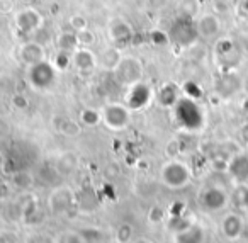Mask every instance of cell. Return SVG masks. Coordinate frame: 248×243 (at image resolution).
I'll return each mask as SVG.
<instances>
[{
  "instance_id": "4316f807",
  "label": "cell",
  "mask_w": 248,
  "mask_h": 243,
  "mask_svg": "<svg viewBox=\"0 0 248 243\" xmlns=\"http://www.w3.org/2000/svg\"><path fill=\"white\" fill-rule=\"evenodd\" d=\"M56 243H90V240L80 231L68 229V231H63L60 233V236H56Z\"/></svg>"
},
{
  "instance_id": "8fae6325",
  "label": "cell",
  "mask_w": 248,
  "mask_h": 243,
  "mask_svg": "<svg viewBox=\"0 0 248 243\" xmlns=\"http://www.w3.org/2000/svg\"><path fill=\"white\" fill-rule=\"evenodd\" d=\"M72 66L82 75H89L99 66V62L90 48H77L72 53Z\"/></svg>"
},
{
  "instance_id": "8d00e7d4",
  "label": "cell",
  "mask_w": 248,
  "mask_h": 243,
  "mask_svg": "<svg viewBox=\"0 0 248 243\" xmlns=\"http://www.w3.org/2000/svg\"><path fill=\"white\" fill-rule=\"evenodd\" d=\"M24 2H34V0H24Z\"/></svg>"
},
{
  "instance_id": "ba28073f",
  "label": "cell",
  "mask_w": 248,
  "mask_h": 243,
  "mask_svg": "<svg viewBox=\"0 0 248 243\" xmlns=\"http://www.w3.org/2000/svg\"><path fill=\"white\" fill-rule=\"evenodd\" d=\"M155 97L152 85L146 83L145 80L135 83V85L128 87V94H126V106L131 111H141L146 106H150L152 99Z\"/></svg>"
},
{
  "instance_id": "4dcf8cb0",
  "label": "cell",
  "mask_w": 248,
  "mask_h": 243,
  "mask_svg": "<svg viewBox=\"0 0 248 243\" xmlns=\"http://www.w3.org/2000/svg\"><path fill=\"white\" fill-rule=\"evenodd\" d=\"M77 39H78V48H90L95 43V34L90 29H83L77 32Z\"/></svg>"
},
{
  "instance_id": "7402d4cb",
  "label": "cell",
  "mask_w": 248,
  "mask_h": 243,
  "mask_svg": "<svg viewBox=\"0 0 248 243\" xmlns=\"http://www.w3.org/2000/svg\"><path fill=\"white\" fill-rule=\"evenodd\" d=\"M58 131L66 138H75L82 133V124L80 121L72 119V117H65V119L60 121L58 124Z\"/></svg>"
},
{
  "instance_id": "7c38bea8",
  "label": "cell",
  "mask_w": 248,
  "mask_h": 243,
  "mask_svg": "<svg viewBox=\"0 0 248 243\" xmlns=\"http://www.w3.org/2000/svg\"><path fill=\"white\" fill-rule=\"evenodd\" d=\"M19 60L22 62V65L28 66H32L36 63L43 62V60H48L46 58V49L41 43L38 41H29V43H24V45L19 48Z\"/></svg>"
},
{
  "instance_id": "8992f818",
  "label": "cell",
  "mask_w": 248,
  "mask_h": 243,
  "mask_svg": "<svg viewBox=\"0 0 248 243\" xmlns=\"http://www.w3.org/2000/svg\"><path fill=\"white\" fill-rule=\"evenodd\" d=\"M116 80L124 87H131L135 83L141 82L143 75H145V66L135 56H123V60L119 62V65L114 70Z\"/></svg>"
},
{
  "instance_id": "2e32d148",
  "label": "cell",
  "mask_w": 248,
  "mask_h": 243,
  "mask_svg": "<svg viewBox=\"0 0 248 243\" xmlns=\"http://www.w3.org/2000/svg\"><path fill=\"white\" fill-rule=\"evenodd\" d=\"M228 172L236 182H248V155L240 153L231 158L228 163Z\"/></svg>"
},
{
  "instance_id": "44dd1931",
  "label": "cell",
  "mask_w": 248,
  "mask_h": 243,
  "mask_svg": "<svg viewBox=\"0 0 248 243\" xmlns=\"http://www.w3.org/2000/svg\"><path fill=\"white\" fill-rule=\"evenodd\" d=\"M78 121H80V124L85 128H95L102 123V114H100V111L95 109V107H85V109L80 111Z\"/></svg>"
},
{
  "instance_id": "52a82bcc",
  "label": "cell",
  "mask_w": 248,
  "mask_h": 243,
  "mask_svg": "<svg viewBox=\"0 0 248 243\" xmlns=\"http://www.w3.org/2000/svg\"><path fill=\"white\" fill-rule=\"evenodd\" d=\"M77 204V194L70 187H56L48 197V209L53 216H65Z\"/></svg>"
},
{
  "instance_id": "603a6c76",
  "label": "cell",
  "mask_w": 248,
  "mask_h": 243,
  "mask_svg": "<svg viewBox=\"0 0 248 243\" xmlns=\"http://www.w3.org/2000/svg\"><path fill=\"white\" fill-rule=\"evenodd\" d=\"M135 228H133L131 223H119L116 228V231H114V240H116V243H131L133 240H135Z\"/></svg>"
},
{
  "instance_id": "4fadbf2b",
  "label": "cell",
  "mask_w": 248,
  "mask_h": 243,
  "mask_svg": "<svg viewBox=\"0 0 248 243\" xmlns=\"http://www.w3.org/2000/svg\"><path fill=\"white\" fill-rule=\"evenodd\" d=\"M196 26H197V32H199V38L213 39L221 31V19L216 14H202L196 19Z\"/></svg>"
},
{
  "instance_id": "30bf717a",
  "label": "cell",
  "mask_w": 248,
  "mask_h": 243,
  "mask_svg": "<svg viewBox=\"0 0 248 243\" xmlns=\"http://www.w3.org/2000/svg\"><path fill=\"white\" fill-rule=\"evenodd\" d=\"M201 206L207 211H221L224 206L228 204V194L224 189L216 187V185H209L201 192Z\"/></svg>"
},
{
  "instance_id": "9c48e42d",
  "label": "cell",
  "mask_w": 248,
  "mask_h": 243,
  "mask_svg": "<svg viewBox=\"0 0 248 243\" xmlns=\"http://www.w3.org/2000/svg\"><path fill=\"white\" fill-rule=\"evenodd\" d=\"M14 24H16V28L22 32V34L36 32L43 28V16L32 7L21 9L19 12H16Z\"/></svg>"
},
{
  "instance_id": "5b68a950",
  "label": "cell",
  "mask_w": 248,
  "mask_h": 243,
  "mask_svg": "<svg viewBox=\"0 0 248 243\" xmlns=\"http://www.w3.org/2000/svg\"><path fill=\"white\" fill-rule=\"evenodd\" d=\"M173 113L179 124L186 130H199L202 124V111L190 97H180L179 102L173 106Z\"/></svg>"
},
{
  "instance_id": "7a4b0ae2",
  "label": "cell",
  "mask_w": 248,
  "mask_h": 243,
  "mask_svg": "<svg viewBox=\"0 0 248 243\" xmlns=\"http://www.w3.org/2000/svg\"><path fill=\"white\" fill-rule=\"evenodd\" d=\"M167 32H169L170 43L175 46H180V48H189L199 39L196 19L187 14H182L177 19H173V22L170 24Z\"/></svg>"
},
{
  "instance_id": "5bb4252c",
  "label": "cell",
  "mask_w": 248,
  "mask_h": 243,
  "mask_svg": "<svg viewBox=\"0 0 248 243\" xmlns=\"http://www.w3.org/2000/svg\"><path fill=\"white\" fill-rule=\"evenodd\" d=\"M109 36L114 41V45H128L135 38V31H133L129 22H126L124 19H116L109 26Z\"/></svg>"
},
{
  "instance_id": "f1b7e54d",
  "label": "cell",
  "mask_w": 248,
  "mask_h": 243,
  "mask_svg": "<svg viewBox=\"0 0 248 243\" xmlns=\"http://www.w3.org/2000/svg\"><path fill=\"white\" fill-rule=\"evenodd\" d=\"M24 243H56V238H53L51 235H48L46 231H29L24 238Z\"/></svg>"
},
{
  "instance_id": "83f0119b",
  "label": "cell",
  "mask_w": 248,
  "mask_h": 243,
  "mask_svg": "<svg viewBox=\"0 0 248 243\" xmlns=\"http://www.w3.org/2000/svg\"><path fill=\"white\" fill-rule=\"evenodd\" d=\"M77 163H78V160H77V155L72 153V151H66V153H63L62 158H60L58 170H62V174H70L72 170H75Z\"/></svg>"
},
{
  "instance_id": "cb8c5ba5",
  "label": "cell",
  "mask_w": 248,
  "mask_h": 243,
  "mask_svg": "<svg viewBox=\"0 0 248 243\" xmlns=\"http://www.w3.org/2000/svg\"><path fill=\"white\" fill-rule=\"evenodd\" d=\"M58 49H66V51H75L78 48V39H77V32L68 31V32H62L58 36Z\"/></svg>"
},
{
  "instance_id": "9a60e30c",
  "label": "cell",
  "mask_w": 248,
  "mask_h": 243,
  "mask_svg": "<svg viewBox=\"0 0 248 243\" xmlns=\"http://www.w3.org/2000/svg\"><path fill=\"white\" fill-rule=\"evenodd\" d=\"M155 99L156 102L160 104L162 107H167V109H173L177 102L180 99V94H179V87L172 82H167L156 90L155 94Z\"/></svg>"
},
{
  "instance_id": "d6986e66",
  "label": "cell",
  "mask_w": 248,
  "mask_h": 243,
  "mask_svg": "<svg viewBox=\"0 0 248 243\" xmlns=\"http://www.w3.org/2000/svg\"><path fill=\"white\" fill-rule=\"evenodd\" d=\"M241 229H243V223L236 214H226L221 221V231L228 240H236L241 235Z\"/></svg>"
},
{
  "instance_id": "d4e9b609",
  "label": "cell",
  "mask_w": 248,
  "mask_h": 243,
  "mask_svg": "<svg viewBox=\"0 0 248 243\" xmlns=\"http://www.w3.org/2000/svg\"><path fill=\"white\" fill-rule=\"evenodd\" d=\"M12 182L17 189H22V191H29V189L34 185V177H32L31 172L28 170H21V172H16L12 175Z\"/></svg>"
},
{
  "instance_id": "1f68e13d",
  "label": "cell",
  "mask_w": 248,
  "mask_h": 243,
  "mask_svg": "<svg viewBox=\"0 0 248 243\" xmlns=\"http://www.w3.org/2000/svg\"><path fill=\"white\" fill-rule=\"evenodd\" d=\"M70 28H72L73 32H78V31H83V29H89V22L83 16H72L70 17Z\"/></svg>"
},
{
  "instance_id": "e0dca14e",
  "label": "cell",
  "mask_w": 248,
  "mask_h": 243,
  "mask_svg": "<svg viewBox=\"0 0 248 243\" xmlns=\"http://www.w3.org/2000/svg\"><path fill=\"white\" fill-rule=\"evenodd\" d=\"M38 211H39L38 199L32 194L26 192L17 201V212H19V216H21V219H24V221H31V218H34Z\"/></svg>"
},
{
  "instance_id": "3957f363",
  "label": "cell",
  "mask_w": 248,
  "mask_h": 243,
  "mask_svg": "<svg viewBox=\"0 0 248 243\" xmlns=\"http://www.w3.org/2000/svg\"><path fill=\"white\" fill-rule=\"evenodd\" d=\"M58 73L60 72L55 68L51 60H43V62L36 63V65L28 66L26 79H28V83L34 90L46 92V90H49L51 87H55Z\"/></svg>"
},
{
  "instance_id": "e575fe53",
  "label": "cell",
  "mask_w": 248,
  "mask_h": 243,
  "mask_svg": "<svg viewBox=\"0 0 248 243\" xmlns=\"http://www.w3.org/2000/svg\"><path fill=\"white\" fill-rule=\"evenodd\" d=\"M131 243H155V242H153V240H150V238H146V236H136Z\"/></svg>"
},
{
  "instance_id": "6da1fadb",
  "label": "cell",
  "mask_w": 248,
  "mask_h": 243,
  "mask_svg": "<svg viewBox=\"0 0 248 243\" xmlns=\"http://www.w3.org/2000/svg\"><path fill=\"white\" fill-rule=\"evenodd\" d=\"M160 182H162L165 187L169 189H184L190 184L192 180V172L190 167L182 160H177V158H170L169 162L162 165L160 168Z\"/></svg>"
},
{
  "instance_id": "ac0fdd59",
  "label": "cell",
  "mask_w": 248,
  "mask_h": 243,
  "mask_svg": "<svg viewBox=\"0 0 248 243\" xmlns=\"http://www.w3.org/2000/svg\"><path fill=\"white\" fill-rule=\"evenodd\" d=\"M123 60V53L117 46H109L102 51V55L97 58L99 62V66L104 70H109V72H114L116 66L119 65V62Z\"/></svg>"
},
{
  "instance_id": "277c9868",
  "label": "cell",
  "mask_w": 248,
  "mask_h": 243,
  "mask_svg": "<svg viewBox=\"0 0 248 243\" xmlns=\"http://www.w3.org/2000/svg\"><path fill=\"white\" fill-rule=\"evenodd\" d=\"M102 114V124L110 131H123L131 123L133 111L126 104L109 102L100 109Z\"/></svg>"
},
{
  "instance_id": "f546056e",
  "label": "cell",
  "mask_w": 248,
  "mask_h": 243,
  "mask_svg": "<svg viewBox=\"0 0 248 243\" xmlns=\"http://www.w3.org/2000/svg\"><path fill=\"white\" fill-rule=\"evenodd\" d=\"M165 219V209L162 208V206H152V208L148 209V214H146V221L150 223V225L156 226L160 225V223Z\"/></svg>"
},
{
  "instance_id": "836d02e7",
  "label": "cell",
  "mask_w": 248,
  "mask_h": 243,
  "mask_svg": "<svg viewBox=\"0 0 248 243\" xmlns=\"http://www.w3.org/2000/svg\"><path fill=\"white\" fill-rule=\"evenodd\" d=\"M12 104H14V107H16V109H19V111L26 109V107L29 106L28 99H26L24 96H21V94H17V96L12 97Z\"/></svg>"
},
{
  "instance_id": "484cf974",
  "label": "cell",
  "mask_w": 248,
  "mask_h": 243,
  "mask_svg": "<svg viewBox=\"0 0 248 243\" xmlns=\"http://www.w3.org/2000/svg\"><path fill=\"white\" fill-rule=\"evenodd\" d=\"M51 63L55 65V68L58 70L60 73L65 72L66 68L72 66V51H66V49H58L56 55L53 56Z\"/></svg>"
},
{
  "instance_id": "d590c367",
  "label": "cell",
  "mask_w": 248,
  "mask_h": 243,
  "mask_svg": "<svg viewBox=\"0 0 248 243\" xmlns=\"http://www.w3.org/2000/svg\"><path fill=\"white\" fill-rule=\"evenodd\" d=\"M245 204H247V208H248V191H247V194H245Z\"/></svg>"
},
{
  "instance_id": "ffe728a7",
  "label": "cell",
  "mask_w": 248,
  "mask_h": 243,
  "mask_svg": "<svg viewBox=\"0 0 248 243\" xmlns=\"http://www.w3.org/2000/svg\"><path fill=\"white\" fill-rule=\"evenodd\" d=\"M177 242L179 243H202L204 231L197 225H187L186 228L179 229V233H177Z\"/></svg>"
},
{
  "instance_id": "d6a6232c",
  "label": "cell",
  "mask_w": 248,
  "mask_h": 243,
  "mask_svg": "<svg viewBox=\"0 0 248 243\" xmlns=\"http://www.w3.org/2000/svg\"><path fill=\"white\" fill-rule=\"evenodd\" d=\"M150 38H152L153 45H156V46H160V45H167V43H170V39H169V32L153 31L152 34H150Z\"/></svg>"
}]
</instances>
